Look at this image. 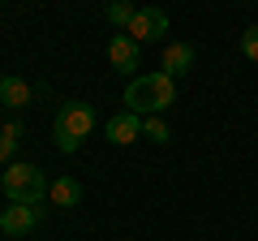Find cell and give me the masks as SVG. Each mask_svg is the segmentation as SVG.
<instances>
[{
    "label": "cell",
    "instance_id": "15",
    "mask_svg": "<svg viewBox=\"0 0 258 241\" xmlns=\"http://www.w3.org/2000/svg\"><path fill=\"white\" fill-rule=\"evenodd\" d=\"M0 168H5V164H0Z\"/></svg>",
    "mask_w": 258,
    "mask_h": 241
},
{
    "label": "cell",
    "instance_id": "3",
    "mask_svg": "<svg viewBox=\"0 0 258 241\" xmlns=\"http://www.w3.org/2000/svg\"><path fill=\"white\" fill-rule=\"evenodd\" d=\"M0 190H5L9 203H43V194H47L43 172L35 164H18V159L0 172Z\"/></svg>",
    "mask_w": 258,
    "mask_h": 241
},
{
    "label": "cell",
    "instance_id": "13",
    "mask_svg": "<svg viewBox=\"0 0 258 241\" xmlns=\"http://www.w3.org/2000/svg\"><path fill=\"white\" fill-rule=\"evenodd\" d=\"M142 138H147V142H155V147H164V142L172 138V130H168V125H164L159 116H142Z\"/></svg>",
    "mask_w": 258,
    "mask_h": 241
},
{
    "label": "cell",
    "instance_id": "12",
    "mask_svg": "<svg viewBox=\"0 0 258 241\" xmlns=\"http://www.w3.org/2000/svg\"><path fill=\"white\" fill-rule=\"evenodd\" d=\"M134 13H138V9H134L129 0H112L108 9H103V18H108L112 26H125V30H129V22H134Z\"/></svg>",
    "mask_w": 258,
    "mask_h": 241
},
{
    "label": "cell",
    "instance_id": "10",
    "mask_svg": "<svg viewBox=\"0 0 258 241\" xmlns=\"http://www.w3.org/2000/svg\"><path fill=\"white\" fill-rule=\"evenodd\" d=\"M47 203L52 207H78L82 203V181L78 176H56L47 186Z\"/></svg>",
    "mask_w": 258,
    "mask_h": 241
},
{
    "label": "cell",
    "instance_id": "7",
    "mask_svg": "<svg viewBox=\"0 0 258 241\" xmlns=\"http://www.w3.org/2000/svg\"><path fill=\"white\" fill-rule=\"evenodd\" d=\"M0 103H5V108H30V103H35V86L26 82V78H18V74H5L0 78Z\"/></svg>",
    "mask_w": 258,
    "mask_h": 241
},
{
    "label": "cell",
    "instance_id": "14",
    "mask_svg": "<svg viewBox=\"0 0 258 241\" xmlns=\"http://www.w3.org/2000/svg\"><path fill=\"white\" fill-rule=\"evenodd\" d=\"M241 52H245L249 61H258V26H245V35H241Z\"/></svg>",
    "mask_w": 258,
    "mask_h": 241
},
{
    "label": "cell",
    "instance_id": "2",
    "mask_svg": "<svg viewBox=\"0 0 258 241\" xmlns=\"http://www.w3.org/2000/svg\"><path fill=\"white\" fill-rule=\"evenodd\" d=\"M95 130V108L91 103H60V112H56V125H52V138H56V151H64V155H74L78 147H82L86 138H91Z\"/></svg>",
    "mask_w": 258,
    "mask_h": 241
},
{
    "label": "cell",
    "instance_id": "1",
    "mask_svg": "<svg viewBox=\"0 0 258 241\" xmlns=\"http://www.w3.org/2000/svg\"><path fill=\"white\" fill-rule=\"evenodd\" d=\"M172 103H176V78H168L164 69L142 74L125 86V112H134V116H159Z\"/></svg>",
    "mask_w": 258,
    "mask_h": 241
},
{
    "label": "cell",
    "instance_id": "5",
    "mask_svg": "<svg viewBox=\"0 0 258 241\" xmlns=\"http://www.w3.org/2000/svg\"><path fill=\"white\" fill-rule=\"evenodd\" d=\"M125 35L134 39L138 47H142V43H151V39H164V35H168V13H164V9H138Z\"/></svg>",
    "mask_w": 258,
    "mask_h": 241
},
{
    "label": "cell",
    "instance_id": "11",
    "mask_svg": "<svg viewBox=\"0 0 258 241\" xmlns=\"http://www.w3.org/2000/svg\"><path fill=\"white\" fill-rule=\"evenodd\" d=\"M18 142H22V125L18 120H5V125H0V164L5 168H9L13 155H18Z\"/></svg>",
    "mask_w": 258,
    "mask_h": 241
},
{
    "label": "cell",
    "instance_id": "4",
    "mask_svg": "<svg viewBox=\"0 0 258 241\" xmlns=\"http://www.w3.org/2000/svg\"><path fill=\"white\" fill-rule=\"evenodd\" d=\"M43 220V203H9L0 211V232H9V237H26V232L39 228Z\"/></svg>",
    "mask_w": 258,
    "mask_h": 241
},
{
    "label": "cell",
    "instance_id": "6",
    "mask_svg": "<svg viewBox=\"0 0 258 241\" xmlns=\"http://www.w3.org/2000/svg\"><path fill=\"white\" fill-rule=\"evenodd\" d=\"M108 61H112V69H120V74H134V69L142 65V47L129 35H112L108 39Z\"/></svg>",
    "mask_w": 258,
    "mask_h": 241
},
{
    "label": "cell",
    "instance_id": "8",
    "mask_svg": "<svg viewBox=\"0 0 258 241\" xmlns=\"http://www.w3.org/2000/svg\"><path fill=\"white\" fill-rule=\"evenodd\" d=\"M103 134H108V142H116V147H129V142L142 138V116H134V112H116Z\"/></svg>",
    "mask_w": 258,
    "mask_h": 241
},
{
    "label": "cell",
    "instance_id": "9",
    "mask_svg": "<svg viewBox=\"0 0 258 241\" xmlns=\"http://www.w3.org/2000/svg\"><path fill=\"white\" fill-rule=\"evenodd\" d=\"M194 65V47L189 43H168L164 47V61H159V69H164L168 78H185Z\"/></svg>",
    "mask_w": 258,
    "mask_h": 241
}]
</instances>
